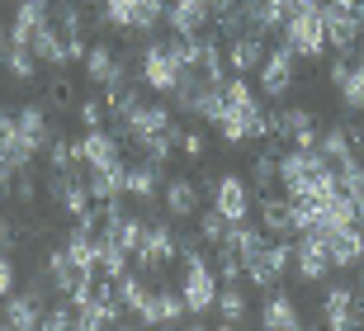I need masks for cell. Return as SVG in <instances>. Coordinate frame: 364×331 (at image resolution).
<instances>
[{"instance_id":"e0dca14e","label":"cell","mask_w":364,"mask_h":331,"mask_svg":"<svg viewBox=\"0 0 364 331\" xmlns=\"http://www.w3.org/2000/svg\"><path fill=\"white\" fill-rule=\"evenodd\" d=\"M81 152H85V166H109V161H123V137L114 128H85Z\"/></svg>"},{"instance_id":"9c48e42d","label":"cell","mask_w":364,"mask_h":331,"mask_svg":"<svg viewBox=\"0 0 364 331\" xmlns=\"http://www.w3.org/2000/svg\"><path fill=\"white\" fill-rule=\"evenodd\" d=\"M208 24H213L208 0H171V5H166V28L180 33V38H194V33H203Z\"/></svg>"},{"instance_id":"83f0119b","label":"cell","mask_w":364,"mask_h":331,"mask_svg":"<svg viewBox=\"0 0 364 331\" xmlns=\"http://www.w3.org/2000/svg\"><path fill=\"white\" fill-rule=\"evenodd\" d=\"M336 90H341V109L346 114H364V62L350 66V76L341 80Z\"/></svg>"},{"instance_id":"2e32d148","label":"cell","mask_w":364,"mask_h":331,"mask_svg":"<svg viewBox=\"0 0 364 331\" xmlns=\"http://www.w3.org/2000/svg\"><path fill=\"white\" fill-rule=\"evenodd\" d=\"M265 38L260 33H242V38H232L228 43V66H232V76H251V71H260V62H265Z\"/></svg>"},{"instance_id":"7402d4cb","label":"cell","mask_w":364,"mask_h":331,"mask_svg":"<svg viewBox=\"0 0 364 331\" xmlns=\"http://www.w3.org/2000/svg\"><path fill=\"white\" fill-rule=\"evenodd\" d=\"M123 161H109V166H85V185H90V199H119L123 194Z\"/></svg>"},{"instance_id":"cb8c5ba5","label":"cell","mask_w":364,"mask_h":331,"mask_svg":"<svg viewBox=\"0 0 364 331\" xmlns=\"http://www.w3.org/2000/svg\"><path fill=\"white\" fill-rule=\"evenodd\" d=\"M317 152H322L331 166H346L350 157H360V152L350 147V132H346V123H331V128L317 132Z\"/></svg>"},{"instance_id":"d6a6232c","label":"cell","mask_w":364,"mask_h":331,"mask_svg":"<svg viewBox=\"0 0 364 331\" xmlns=\"http://www.w3.org/2000/svg\"><path fill=\"white\" fill-rule=\"evenodd\" d=\"M48 109H57V114H71V109H76V90H71L67 76H53V85H48Z\"/></svg>"},{"instance_id":"60d3db41","label":"cell","mask_w":364,"mask_h":331,"mask_svg":"<svg viewBox=\"0 0 364 331\" xmlns=\"http://www.w3.org/2000/svg\"><path fill=\"white\" fill-rule=\"evenodd\" d=\"M81 5H95V0H81Z\"/></svg>"},{"instance_id":"ffe728a7","label":"cell","mask_w":364,"mask_h":331,"mask_svg":"<svg viewBox=\"0 0 364 331\" xmlns=\"http://www.w3.org/2000/svg\"><path fill=\"white\" fill-rule=\"evenodd\" d=\"M260 227L270 237H294V199L289 194H260Z\"/></svg>"},{"instance_id":"52a82bcc","label":"cell","mask_w":364,"mask_h":331,"mask_svg":"<svg viewBox=\"0 0 364 331\" xmlns=\"http://www.w3.org/2000/svg\"><path fill=\"white\" fill-rule=\"evenodd\" d=\"M294 270L303 284H322L331 275V256H326V232L312 227V232H298L294 241Z\"/></svg>"},{"instance_id":"4fadbf2b","label":"cell","mask_w":364,"mask_h":331,"mask_svg":"<svg viewBox=\"0 0 364 331\" xmlns=\"http://www.w3.org/2000/svg\"><path fill=\"white\" fill-rule=\"evenodd\" d=\"M322 322L331 331L360 327V317H355V289H350V284H331V289L322 293Z\"/></svg>"},{"instance_id":"8fae6325","label":"cell","mask_w":364,"mask_h":331,"mask_svg":"<svg viewBox=\"0 0 364 331\" xmlns=\"http://www.w3.org/2000/svg\"><path fill=\"white\" fill-rule=\"evenodd\" d=\"M208 199H213V209L223 213L228 223H246V218H251V189H246L237 175H218V189Z\"/></svg>"},{"instance_id":"44dd1931","label":"cell","mask_w":364,"mask_h":331,"mask_svg":"<svg viewBox=\"0 0 364 331\" xmlns=\"http://www.w3.org/2000/svg\"><path fill=\"white\" fill-rule=\"evenodd\" d=\"M360 227H336V232H326V256H331V270H350L360 261Z\"/></svg>"},{"instance_id":"ab89813d","label":"cell","mask_w":364,"mask_h":331,"mask_svg":"<svg viewBox=\"0 0 364 331\" xmlns=\"http://www.w3.org/2000/svg\"><path fill=\"white\" fill-rule=\"evenodd\" d=\"M355 270H364V237H360V261H355Z\"/></svg>"},{"instance_id":"d4e9b609","label":"cell","mask_w":364,"mask_h":331,"mask_svg":"<svg viewBox=\"0 0 364 331\" xmlns=\"http://www.w3.org/2000/svg\"><path fill=\"white\" fill-rule=\"evenodd\" d=\"M0 66H5L10 80H19V85H28V80L38 76V57H33V48H24V43H5Z\"/></svg>"},{"instance_id":"4316f807","label":"cell","mask_w":364,"mask_h":331,"mask_svg":"<svg viewBox=\"0 0 364 331\" xmlns=\"http://www.w3.org/2000/svg\"><path fill=\"white\" fill-rule=\"evenodd\" d=\"M185 293H180V284H156V327H171V322H185Z\"/></svg>"},{"instance_id":"d590c367","label":"cell","mask_w":364,"mask_h":331,"mask_svg":"<svg viewBox=\"0 0 364 331\" xmlns=\"http://www.w3.org/2000/svg\"><path fill=\"white\" fill-rule=\"evenodd\" d=\"M180 152H185V157H203V152H208V142H203V132H194V128H180Z\"/></svg>"},{"instance_id":"ba28073f","label":"cell","mask_w":364,"mask_h":331,"mask_svg":"<svg viewBox=\"0 0 364 331\" xmlns=\"http://www.w3.org/2000/svg\"><path fill=\"white\" fill-rule=\"evenodd\" d=\"M294 71H298V57L289 53V48H270L265 53V62H260V95L265 100H284V95L294 90Z\"/></svg>"},{"instance_id":"7c38bea8","label":"cell","mask_w":364,"mask_h":331,"mask_svg":"<svg viewBox=\"0 0 364 331\" xmlns=\"http://www.w3.org/2000/svg\"><path fill=\"white\" fill-rule=\"evenodd\" d=\"M161 199H166V218H171L176 227L189 223V218H199L203 194H199V185H194V180H185V175H176V180L161 189Z\"/></svg>"},{"instance_id":"e575fe53","label":"cell","mask_w":364,"mask_h":331,"mask_svg":"<svg viewBox=\"0 0 364 331\" xmlns=\"http://www.w3.org/2000/svg\"><path fill=\"white\" fill-rule=\"evenodd\" d=\"M14 199H19V204H33V199H38V180L28 175V166L14 175Z\"/></svg>"},{"instance_id":"8d00e7d4","label":"cell","mask_w":364,"mask_h":331,"mask_svg":"<svg viewBox=\"0 0 364 331\" xmlns=\"http://www.w3.org/2000/svg\"><path fill=\"white\" fill-rule=\"evenodd\" d=\"M5 293H14V261H10V251H0V298Z\"/></svg>"},{"instance_id":"5b68a950","label":"cell","mask_w":364,"mask_h":331,"mask_svg":"<svg viewBox=\"0 0 364 331\" xmlns=\"http://www.w3.org/2000/svg\"><path fill=\"white\" fill-rule=\"evenodd\" d=\"M137 270L147 279H156L161 284V275H166V265L171 261H180V237H176V223L166 218V223H151L147 232H142V246H137Z\"/></svg>"},{"instance_id":"3957f363","label":"cell","mask_w":364,"mask_h":331,"mask_svg":"<svg viewBox=\"0 0 364 331\" xmlns=\"http://www.w3.org/2000/svg\"><path fill=\"white\" fill-rule=\"evenodd\" d=\"M180 293H185L189 317H208L218 303V270L203 261V251L180 256Z\"/></svg>"},{"instance_id":"7a4b0ae2","label":"cell","mask_w":364,"mask_h":331,"mask_svg":"<svg viewBox=\"0 0 364 331\" xmlns=\"http://www.w3.org/2000/svg\"><path fill=\"white\" fill-rule=\"evenodd\" d=\"M284 48L303 62H322L326 57V24H322V5H303L284 19Z\"/></svg>"},{"instance_id":"5bb4252c","label":"cell","mask_w":364,"mask_h":331,"mask_svg":"<svg viewBox=\"0 0 364 331\" xmlns=\"http://www.w3.org/2000/svg\"><path fill=\"white\" fill-rule=\"evenodd\" d=\"M161 166H156V161H133V166H128V171H123V194H133V199H142V204H151V199L161 194Z\"/></svg>"},{"instance_id":"277c9868","label":"cell","mask_w":364,"mask_h":331,"mask_svg":"<svg viewBox=\"0 0 364 331\" xmlns=\"http://www.w3.org/2000/svg\"><path fill=\"white\" fill-rule=\"evenodd\" d=\"M81 62H85V76H90L100 90H119V85L133 80V62L137 57L123 53V48H114V43L105 38V43H90Z\"/></svg>"},{"instance_id":"f546056e","label":"cell","mask_w":364,"mask_h":331,"mask_svg":"<svg viewBox=\"0 0 364 331\" xmlns=\"http://www.w3.org/2000/svg\"><path fill=\"white\" fill-rule=\"evenodd\" d=\"M251 185H256V194H270V189L279 185V157L260 152V157L251 161Z\"/></svg>"},{"instance_id":"836d02e7","label":"cell","mask_w":364,"mask_h":331,"mask_svg":"<svg viewBox=\"0 0 364 331\" xmlns=\"http://www.w3.org/2000/svg\"><path fill=\"white\" fill-rule=\"evenodd\" d=\"M76 119H81L85 128H105V119H109L105 95H100V100H76Z\"/></svg>"},{"instance_id":"ac0fdd59","label":"cell","mask_w":364,"mask_h":331,"mask_svg":"<svg viewBox=\"0 0 364 331\" xmlns=\"http://www.w3.org/2000/svg\"><path fill=\"white\" fill-rule=\"evenodd\" d=\"M260 327H270V331H298V327H303V312H298V303L284 289H270V298H265V308H260Z\"/></svg>"},{"instance_id":"603a6c76","label":"cell","mask_w":364,"mask_h":331,"mask_svg":"<svg viewBox=\"0 0 364 331\" xmlns=\"http://www.w3.org/2000/svg\"><path fill=\"white\" fill-rule=\"evenodd\" d=\"M265 227H251V223H232L228 237H223V246H228L232 256H242V265L251 261V256H260V246H265Z\"/></svg>"},{"instance_id":"30bf717a","label":"cell","mask_w":364,"mask_h":331,"mask_svg":"<svg viewBox=\"0 0 364 331\" xmlns=\"http://www.w3.org/2000/svg\"><path fill=\"white\" fill-rule=\"evenodd\" d=\"M48 24H53V0H19L14 24H10V43H24V48H28Z\"/></svg>"},{"instance_id":"f1b7e54d","label":"cell","mask_w":364,"mask_h":331,"mask_svg":"<svg viewBox=\"0 0 364 331\" xmlns=\"http://www.w3.org/2000/svg\"><path fill=\"white\" fill-rule=\"evenodd\" d=\"M142 232H147V223H142V218H137V213H123L119 223L109 227V237L119 241V246H123V251H128V256H133L137 246H142Z\"/></svg>"},{"instance_id":"d6986e66","label":"cell","mask_w":364,"mask_h":331,"mask_svg":"<svg viewBox=\"0 0 364 331\" xmlns=\"http://www.w3.org/2000/svg\"><path fill=\"white\" fill-rule=\"evenodd\" d=\"M213 312H218V322H223V327H246V322H251V298H246L242 284H218Z\"/></svg>"},{"instance_id":"1f68e13d","label":"cell","mask_w":364,"mask_h":331,"mask_svg":"<svg viewBox=\"0 0 364 331\" xmlns=\"http://www.w3.org/2000/svg\"><path fill=\"white\" fill-rule=\"evenodd\" d=\"M336 180H341V189H346L350 199H364V161L350 157L346 166H336Z\"/></svg>"},{"instance_id":"8992f818","label":"cell","mask_w":364,"mask_h":331,"mask_svg":"<svg viewBox=\"0 0 364 331\" xmlns=\"http://www.w3.org/2000/svg\"><path fill=\"white\" fill-rule=\"evenodd\" d=\"M48 275H53V284H57V298H71V303H85L90 298V289H95V270L90 265H81V261H71L67 256V246H57V251H48Z\"/></svg>"},{"instance_id":"4dcf8cb0","label":"cell","mask_w":364,"mask_h":331,"mask_svg":"<svg viewBox=\"0 0 364 331\" xmlns=\"http://www.w3.org/2000/svg\"><path fill=\"white\" fill-rule=\"evenodd\" d=\"M228 218L218 209H199V237H203V246H223V237H228Z\"/></svg>"},{"instance_id":"9a60e30c","label":"cell","mask_w":364,"mask_h":331,"mask_svg":"<svg viewBox=\"0 0 364 331\" xmlns=\"http://www.w3.org/2000/svg\"><path fill=\"white\" fill-rule=\"evenodd\" d=\"M19 132H24V147L28 157H38V152H48V142H53V123H48V105H24L19 114Z\"/></svg>"},{"instance_id":"484cf974","label":"cell","mask_w":364,"mask_h":331,"mask_svg":"<svg viewBox=\"0 0 364 331\" xmlns=\"http://www.w3.org/2000/svg\"><path fill=\"white\" fill-rule=\"evenodd\" d=\"M137 152H142L147 161H156V166H166V161L180 152V128L171 123V128H161V132H147V137L137 142Z\"/></svg>"},{"instance_id":"74e56055","label":"cell","mask_w":364,"mask_h":331,"mask_svg":"<svg viewBox=\"0 0 364 331\" xmlns=\"http://www.w3.org/2000/svg\"><path fill=\"white\" fill-rule=\"evenodd\" d=\"M14 246V227H10V218L0 213V251H10Z\"/></svg>"},{"instance_id":"f35d334b","label":"cell","mask_w":364,"mask_h":331,"mask_svg":"<svg viewBox=\"0 0 364 331\" xmlns=\"http://www.w3.org/2000/svg\"><path fill=\"white\" fill-rule=\"evenodd\" d=\"M289 5H294V10H303V5H322V0H289Z\"/></svg>"},{"instance_id":"6da1fadb","label":"cell","mask_w":364,"mask_h":331,"mask_svg":"<svg viewBox=\"0 0 364 331\" xmlns=\"http://www.w3.org/2000/svg\"><path fill=\"white\" fill-rule=\"evenodd\" d=\"M185 43L189 38H180V33H171V38H156V33H151V38L142 43V53H137V80H142L147 90H156V95H171L180 85Z\"/></svg>"}]
</instances>
